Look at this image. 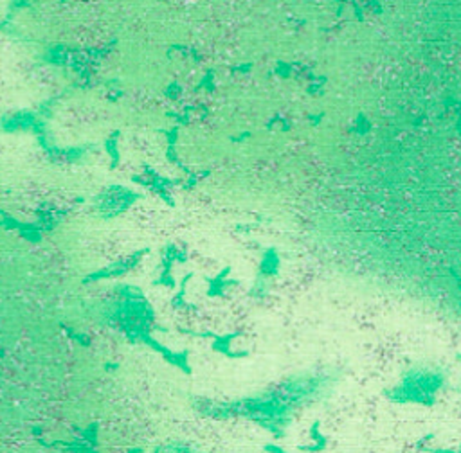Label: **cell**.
<instances>
[{
	"instance_id": "6da1fadb",
	"label": "cell",
	"mask_w": 461,
	"mask_h": 453,
	"mask_svg": "<svg viewBox=\"0 0 461 453\" xmlns=\"http://www.w3.org/2000/svg\"><path fill=\"white\" fill-rule=\"evenodd\" d=\"M443 385V374L434 371H413L404 378L402 385L397 389L395 399L398 401L429 403L434 401V394Z\"/></svg>"
}]
</instances>
